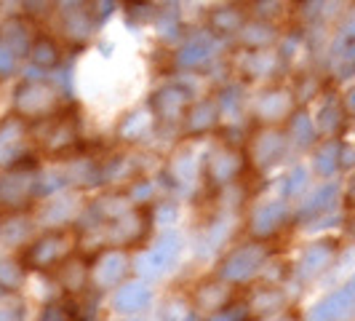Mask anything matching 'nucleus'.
Segmentation results:
<instances>
[{
	"label": "nucleus",
	"mask_w": 355,
	"mask_h": 321,
	"mask_svg": "<svg viewBox=\"0 0 355 321\" xmlns=\"http://www.w3.org/2000/svg\"><path fill=\"white\" fill-rule=\"evenodd\" d=\"M177 236H168V238H163L155 249H150L147 254L142 257V270L144 273H150V276H158L163 273L166 268L171 265V260H174V254L179 252L177 247Z\"/></svg>",
	"instance_id": "obj_1"
},
{
	"label": "nucleus",
	"mask_w": 355,
	"mask_h": 321,
	"mask_svg": "<svg viewBox=\"0 0 355 321\" xmlns=\"http://www.w3.org/2000/svg\"><path fill=\"white\" fill-rule=\"evenodd\" d=\"M147 303H150V292H147L144 286H139V284L123 286V289L118 292V297H115V308L128 311V313L142 311V308H147Z\"/></svg>",
	"instance_id": "obj_2"
},
{
	"label": "nucleus",
	"mask_w": 355,
	"mask_h": 321,
	"mask_svg": "<svg viewBox=\"0 0 355 321\" xmlns=\"http://www.w3.org/2000/svg\"><path fill=\"white\" fill-rule=\"evenodd\" d=\"M259 260H262V254H259V252H254V249L238 252L230 263H227V273H230L232 279H243V276H249L251 270L257 268Z\"/></svg>",
	"instance_id": "obj_3"
},
{
	"label": "nucleus",
	"mask_w": 355,
	"mask_h": 321,
	"mask_svg": "<svg viewBox=\"0 0 355 321\" xmlns=\"http://www.w3.org/2000/svg\"><path fill=\"white\" fill-rule=\"evenodd\" d=\"M121 268H123V257L110 254V260H107V276H102V281H105V284H112V281H115V279L123 273Z\"/></svg>",
	"instance_id": "obj_4"
},
{
	"label": "nucleus",
	"mask_w": 355,
	"mask_h": 321,
	"mask_svg": "<svg viewBox=\"0 0 355 321\" xmlns=\"http://www.w3.org/2000/svg\"><path fill=\"white\" fill-rule=\"evenodd\" d=\"M35 59L40 65H53V62H56V51H53L46 40H40L35 46Z\"/></svg>",
	"instance_id": "obj_5"
}]
</instances>
